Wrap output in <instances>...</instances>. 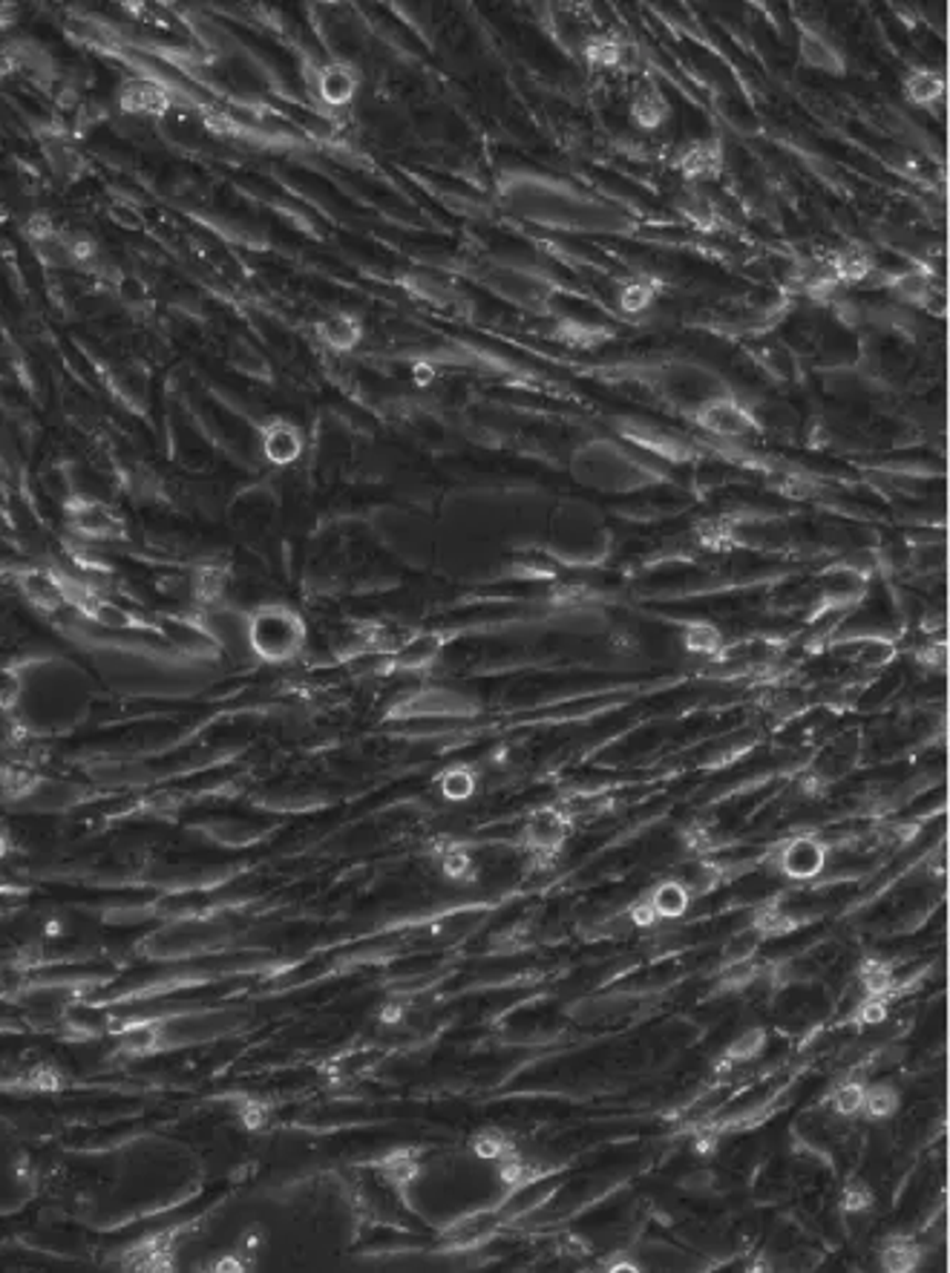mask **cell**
<instances>
[{
	"label": "cell",
	"instance_id": "1",
	"mask_svg": "<svg viewBox=\"0 0 950 1273\" xmlns=\"http://www.w3.org/2000/svg\"><path fill=\"white\" fill-rule=\"evenodd\" d=\"M205 1164L187 1141L136 1136L75 1167L72 1216L95 1233L165 1216L199 1195Z\"/></svg>",
	"mask_w": 950,
	"mask_h": 1273
},
{
	"label": "cell",
	"instance_id": "2",
	"mask_svg": "<svg viewBox=\"0 0 950 1273\" xmlns=\"http://www.w3.org/2000/svg\"><path fill=\"white\" fill-rule=\"evenodd\" d=\"M93 706V680L66 657H32L9 671L3 709L14 727L55 738L81 727Z\"/></svg>",
	"mask_w": 950,
	"mask_h": 1273
},
{
	"label": "cell",
	"instance_id": "3",
	"mask_svg": "<svg viewBox=\"0 0 950 1273\" xmlns=\"http://www.w3.org/2000/svg\"><path fill=\"white\" fill-rule=\"evenodd\" d=\"M35 1152L12 1121L0 1118V1219L21 1216L41 1195Z\"/></svg>",
	"mask_w": 950,
	"mask_h": 1273
},
{
	"label": "cell",
	"instance_id": "4",
	"mask_svg": "<svg viewBox=\"0 0 950 1273\" xmlns=\"http://www.w3.org/2000/svg\"><path fill=\"white\" fill-rule=\"evenodd\" d=\"M302 643V623L291 612L268 608L251 619V646L262 657H288Z\"/></svg>",
	"mask_w": 950,
	"mask_h": 1273
},
{
	"label": "cell",
	"instance_id": "5",
	"mask_svg": "<svg viewBox=\"0 0 950 1273\" xmlns=\"http://www.w3.org/2000/svg\"><path fill=\"white\" fill-rule=\"evenodd\" d=\"M694 421L703 430L723 435V439H741V435H748L757 427L755 412L743 407L741 401H734L726 392L712 398V401L700 403L698 410H694Z\"/></svg>",
	"mask_w": 950,
	"mask_h": 1273
},
{
	"label": "cell",
	"instance_id": "6",
	"mask_svg": "<svg viewBox=\"0 0 950 1273\" xmlns=\"http://www.w3.org/2000/svg\"><path fill=\"white\" fill-rule=\"evenodd\" d=\"M798 50L801 61H804L806 66H813V70L827 72V75H844V70H847V64H844V52L838 50L833 38H829L827 32H820V29L815 27L801 29Z\"/></svg>",
	"mask_w": 950,
	"mask_h": 1273
},
{
	"label": "cell",
	"instance_id": "7",
	"mask_svg": "<svg viewBox=\"0 0 950 1273\" xmlns=\"http://www.w3.org/2000/svg\"><path fill=\"white\" fill-rule=\"evenodd\" d=\"M677 167L683 171L685 179H709V176H717L720 167H723V144H720L714 136L694 138V142L685 144L683 151H680Z\"/></svg>",
	"mask_w": 950,
	"mask_h": 1273
},
{
	"label": "cell",
	"instance_id": "8",
	"mask_svg": "<svg viewBox=\"0 0 950 1273\" xmlns=\"http://www.w3.org/2000/svg\"><path fill=\"white\" fill-rule=\"evenodd\" d=\"M827 862V848L815 839H798L781 850V871L792 879H813L824 871Z\"/></svg>",
	"mask_w": 950,
	"mask_h": 1273
},
{
	"label": "cell",
	"instance_id": "9",
	"mask_svg": "<svg viewBox=\"0 0 950 1273\" xmlns=\"http://www.w3.org/2000/svg\"><path fill=\"white\" fill-rule=\"evenodd\" d=\"M631 119L640 130L654 133V130H660L662 124L671 119L669 101H665V95H662L657 86H651V84L642 86L640 93L633 95V101H631Z\"/></svg>",
	"mask_w": 950,
	"mask_h": 1273
},
{
	"label": "cell",
	"instance_id": "10",
	"mask_svg": "<svg viewBox=\"0 0 950 1273\" xmlns=\"http://www.w3.org/2000/svg\"><path fill=\"white\" fill-rule=\"evenodd\" d=\"M320 99L331 107H343L358 93V75L345 64H329L320 70Z\"/></svg>",
	"mask_w": 950,
	"mask_h": 1273
},
{
	"label": "cell",
	"instance_id": "11",
	"mask_svg": "<svg viewBox=\"0 0 950 1273\" xmlns=\"http://www.w3.org/2000/svg\"><path fill=\"white\" fill-rule=\"evenodd\" d=\"M646 902L648 907L654 911L657 920H677V916H683L685 911H689L691 891L685 887V882L665 879V882H660V885L651 891V896H648Z\"/></svg>",
	"mask_w": 950,
	"mask_h": 1273
},
{
	"label": "cell",
	"instance_id": "12",
	"mask_svg": "<svg viewBox=\"0 0 950 1273\" xmlns=\"http://www.w3.org/2000/svg\"><path fill=\"white\" fill-rule=\"evenodd\" d=\"M320 338H323V343L331 346V349L349 352V349H354V346L360 343V338H363V324H360L354 315H345V311L329 315L323 324H320Z\"/></svg>",
	"mask_w": 950,
	"mask_h": 1273
},
{
	"label": "cell",
	"instance_id": "13",
	"mask_svg": "<svg viewBox=\"0 0 950 1273\" xmlns=\"http://www.w3.org/2000/svg\"><path fill=\"white\" fill-rule=\"evenodd\" d=\"M905 99L916 107H936L944 99V79L936 70H913L905 79Z\"/></svg>",
	"mask_w": 950,
	"mask_h": 1273
},
{
	"label": "cell",
	"instance_id": "14",
	"mask_svg": "<svg viewBox=\"0 0 950 1273\" xmlns=\"http://www.w3.org/2000/svg\"><path fill=\"white\" fill-rule=\"evenodd\" d=\"M565 835H568V821L561 819L559 813H554V810H541L527 824V839H530L536 850L559 848L565 842Z\"/></svg>",
	"mask_w": 950,
	"mask_h": 1273
},
{
	"label": "cell",
	"instance_id": "15",
	"mask_svg": "<svg viewBox=\"0 0 950 1273\" xmlns=\"http://www.w3.org/2000/svg\"><path fill=\"white\" fill-rule=\"evenodd\" d=\"M921 1260V1251L910 1239H892L890 1245L881 1251V1265L887 1271H913Z\"/></svg>",
	"mask_w": 950,
	"mask_h": 1273
},
{
	"label": "cell",
	"instance_id": "16",
	"mask_svg": "<svg viewBox=\"0 0 950 1273\" xmlns=\"http://www.w3.org/2000/svg\"><path fill=\"white\" fill-rule=\"evenodd\" d=\"M899 1109V1092L890 1084H872L864 1092V1109L870 1118H890Z\"/></svg>",
	"mask_w": 950,
	"mask_h": 1273
},
{
	"label": "cell",
	"instance_id": "17",
	"mask_svg": "<svg viewBox=\"0 0 950 1273\" xmlns=\"http://www.w3.org/2000/svg\"><path fill=\"white\" fill-rule=\"evenodd\" d=\"M266 450L273 461H291L300 453V439H297V432L291 427H273L268 432Z\"/></svg>",
	"mask_w": 950,
	"mask_h": 1273
},
{
	"label": "cell",
	"instance_id": "18",
	"mask_svg": "<svg viewBox=\"0 0 950 1273\" xmlns=\"http://www.w3.org/2000/svg\"><path fill=\"white\" fill-rule=\"evenodd\" d=\"M683 640L694 655H714L720 648V632L712 623H691Z\"/></svg>",
	"mask_w": 950,
	"mask_h": 1273
},
{
	"label": "cell",
	"instance_id": "19",
	"mask_svg": "<svg viewBox=\"0 0 950 1273\" xmlns=\"http://www.w3.org/2000/svg\"><path fill=\"white\" fill-rule=\"evenodd\" d=\"M864 1092H867V1087L864 1084H858V1080H847L844 1087L835 1089L833 1095V1107L838 1116H858L864 1109Z\"/></svg>",
	"mask_w": 950,
	"mask_h": 1273
},
{
	"label": "cell",
	"instance_id": "20",
	"mask_svg": "<svg viewBox=\"0 0 950 1273\" xmlns=\"http://www.w3.org/2000/svg\"><path fill=\"white\" fill-rule=\"evenodd\" d=\"M651 300H654V288L642 280H631L619 288V306L626 311H631V315L646 311L648 306H651Z\"/></svg>",
	"mask_w": 950,
	"mask_h": 1273
},
{
	"label": "cell",
	"instance_id": "21",
	"mask_svg": "<svg viewBox=\"0 0 950 1273\" xmlns=\"http://www.w3.org/2000/svg\"><path fill=\"white\" fill-rule=\"evenodd\" d=\"M763 1044H766V1035L761 1029H746L743 1035H737V1040H732V1046L726 1049V1058L737 1060V1064L752 1060L761 1055Z\"/></svg>",
	"mask_w": 950,
	"mask_h": 1273
},
{
	"label": "cell",
	"instance_id": "22",
	"mask_svg": "<svg viewBox=\"0 0 950 1273\" xmlns=\"http://www.w3.org/2000/svg\"><path fill=\"white\" fill-rule=\"evenodd\" d=\"M872 1204V1193L867 1184H849L847 1190H844V1210H849V1213H861V1210H867Z\"/></svg>",
	"mask_w": 950,
	"mask_h": 1273
}]
</instances>
